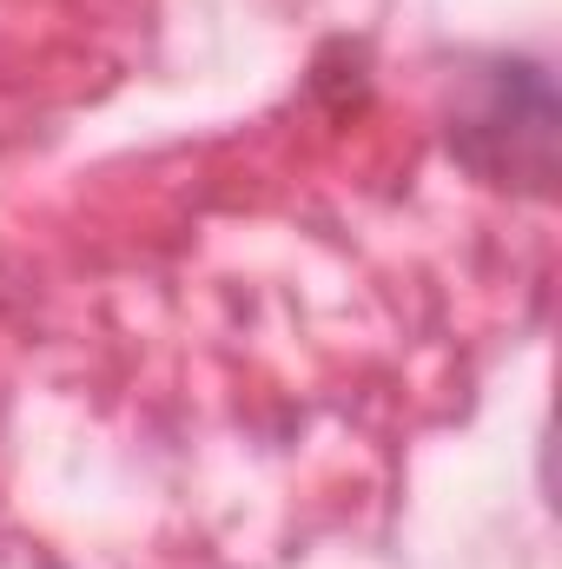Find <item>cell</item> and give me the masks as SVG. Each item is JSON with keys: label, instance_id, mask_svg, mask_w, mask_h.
I'll use <instances>...</instances> for the list:
<instances>
[{"label": "cell", "instance_id": "cell-1", "mask_svg": "<svg viewBox=\"0 0 562 569\" xmlns=\"http://www.w3.org/2000/svg\"><path fill=\"white\" fill-rule=\"evenodd\" d=\"M450 140H456V152H463L476 172H490L496 186L530 179L523 152L550 172V152H556V93H550V73L530 67V60L490 67L483 107H470ZM530 186H536V179H530Z\"/></svg>", "mask_w": 562, "mask_h": 569}]
</instances>
